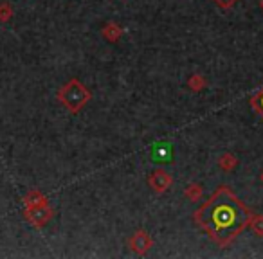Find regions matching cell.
Segmentation results:
<instances>
[{"mask_svg": "<svg viewBox=\"0 0 263 259\" xmlns=\"http://www.w3.org/2000/svg\"><path fill=\"white\" fill-rule=\"evenodd\" d=\"M195 218L216 243L227 247L249 225L251 216L249 209L227 187H220L211 200L195 212Z\"/></svg>", "mask_w": 263, "mask_h": 259, "instance_id": "6da1fadb", "label": "cell"}, {"mask_svg": "<svg viewBox=\"0 0 263 259\" xmlns=\"http://www.w3.org/2000/svg\"><path fill=\"white\" fill-rule=\"evenodd\" d=\"M92 94L88 92V88L81 83L80 79H70L67 85H63L58 92V99L69 112L78 113L88 101H90Z\"/></svg>", "mask_w": 263, "mask_h": 259, "instance_id": "7a4b0ae2", "label": "cell"}, {"mask_svg": "<svg viewBox=\"0 0 263 259\" xmlns=\"http://www.w3.org/2000/svg\"><path fill=\"white\" fill-rule=\"evenodd\" d=\"M54 216L52 209L49 207L47 204L45 205H38V207H26V218L27 222L31 223L33 227H44L51 222V218Z\"/></svg>", "mask_w": 263, "mask_h": 259, "instance_id": "3957f363", "label": "cell"}, {"mask_svg": "<svg viewBox=\"0 0 263 259\" xmlns=\"http://www.w3.org/2000/svg\"><path fill=\"white\" fill-rule=\"evenodd\" d=\"M152 243H154V241H152L150 234L144 232V230H137L130 240V248L134 252H137L139 255H144L148 250H150Z\"/></svg>", "mask_w": 263, "mask_h": 259, "instance_id": "277c9868", "label": "cell"}, {"mask_svg": "<svg viewBox=\"0 0 263 259\" xmlns=\"http://www.w3.org/2000/svg\"><path fill=\"white\" fill-rule=\"evenodd\" d=\"M148 184H150V187L155 193H164L172 186V176L166 171H162V169H155L150 175V178H148Z\"/></svg>", "mask_w": 263, "mask_h": 259, "instance_id": "5b68a950", "label": "cell"}, {"mask_svg": "<svg viewBox=\"0 0 263 259\" xmlns=\"http://www.w3.org/2000/svg\"><path fill=\"white\" fill-rule=\"evenodd\" d=\"M150 155L154 162H164V164H168L173 158V148L168 143H155Z\"/></svg>", "mask_w": 263, "mask_h": 259, "instance_id": "8992f818", "label": "cell"}, {"mask_svg": "<svg viewBox=\"0 0 263 259\" xmlns=\"http://www.w3.org/2000/svg\"><path fill=\"white\" fill-rule=\"evenodd\" d=\"M24 204H26V207H38V205L47 204V198H45L40 191L33 189L31 193H27L26 196H24Z\"/></svg>", "mask_w": 263, "mask_h": 259, "instance_id": "52a82bcc", "label": "cell"}, {"mask_svg": "<svg viewBox=\"0 0 263 259\" xmlns=\"http://www.w3.org/2000/svg\"><path fill=\"white\" fill-rule=\"evenodd\" d=\"M101 34H103V38H106L108 42H117L121 38V34H123V29H121L117 24L110 22V24H106V26L103 27Z\"/></svg>", "mask_w": 263, "mask_h": 259, "instance_id": "ba28073f", "label": "cell"}, {"mask_svg": "<svg viewBox=\"0 0 263 259\" xmlns=\"http://www.w3.org/2000/svg\"><path fill=\"white\" fill-rule=\"evenodd\" d=\"M218 166L223 169V171H233V169L238 166V158L231 153H223L222 157L218 158Z\"/></svg>", "mask_w": 263, "mask_h": 259, "instance_id": "9c48e42d", "label": "cell"}, {"mask_svg": "<svg viewBox=\"0 0 263 259\" xmlns=\"http://www.w3.org/2000/svg\"><path fill=\"white\" fill-rule=\"evenodd\" d=\"M205 85H208V81L204 79V77L200 76V74H193V76L187 79V87L191 88L193 92H200L205 88Z\"/></svg>", "mask_w": 263, "mask_h": 259, "instance_id": "30bf717a", "label": "cell"}, {"mask_svg": "<svg viewBox=\"0 0 263 259\" xmlns=\"http://www.w3.org/2000/svg\"><path fill=\"white\" fill-rule=\"evenodd\" d=\"M184 194H186V198H190V200L198 202V200H200V196H202L200 184H190V186L186 187V191H184Z\"/></svg>", "mask_w": 263, "mask_h": 259, "instance_id": "8fae6325", "label": "cell"}, {"mask_svg": "<svg viewBox=\"0 0 263 259\" xmlns=\"http://www.w3.org/2000/svg\"><path fill=\"white\" fill-rule=\"evenodd\" d=\"M249 225H251V229L254 230L256 236H261L263 237V216L261 214L252 216V218L249 220Z\"/></svg>", "mask_w": 263, "mask_h": 259, "instance_id": "7c38bea8", "label": "cell"}, {"mask_svg": "<svg viewBox=\"0 0 263 259\" xmlns=\"http://www.w3.org/2000/svg\"><path fill=\"white\" fill-rule=\"evenodd\" d=\"M13 16V8L8 2H2L0 4V22H9Z\"/></svg>", "mask_w": 263, "mask_h": 259, "instance_id": "4fadbf2b", "label": "cell"}, {"mask_svg": "<svg viewBox=\"0 0 263 259\" xmlns=\"http://www.w3.org/2000/svg\"><path fill=\"white\" fill-rule=\"evenodd\" d=\"M218 8H222V9H229V8H233L234 4H236L238 0H213Z\"/></svg>", "mask_w": 263, "mask_h": 259, "instance_id": "5bb4252c", "label": "cell"}, {"mask_svg": "<svg viewBox=\"0 0 263 259\" xmlns=\"http://www.w3.org/2000/svg\"><path fill=\"white\" fill-rule=\"evenodd\" d=\"M254 106H256V110H258L259 113H263V92H259L258 97L254 99Z\"/></svg>", "mask_w": 263, "mask_h": 259, "instance_id": "9a60e30c", "label": "cell"}, {"mask_svg": "<svg viewBox=\"0 0 263 259\" xmlns=\"http://www.w3.org/2000/svg\"><path fill=\"white\" fill-rule=\"evenodd\" d=\"M259 8H261V9H263V0H259Z\"/></svg>", "mask_w": 263, "mask_h": 259, "instance_id": "2e32d148", "label": "cell"}, {"mask_svg": "<svg viewBox=\"0 0 263 259\" xmlns=\"http://www.w3.org/2000/svg\"><path fill=\"white\" fill-rule=\"evenodd\" d=\"M261 180H263V173H261Z\"/></svg>", "mask_w": 263, "mask_h": 259, "instance_id": "e0dca14e", "label": "cell"}]
</instances>
